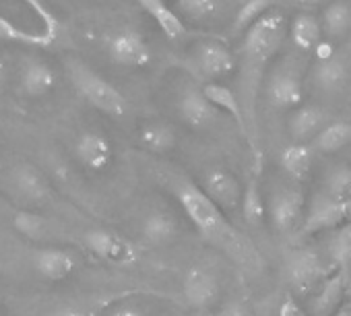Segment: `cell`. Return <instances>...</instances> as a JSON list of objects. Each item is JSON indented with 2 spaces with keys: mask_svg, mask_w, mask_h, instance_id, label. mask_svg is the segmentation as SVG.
Returning <instances> with one entry per match:
<instances>
[{
  "mask_svg": "<svg viewBox=\"0 0 351 316\" xmlns=\"http://www.w3.org/2000/svg\"><path fill=\"white\" fill-rule=\"evenodd\" d=\"M287 32H289L287 19L283 17V13L273 9L242 40V79H240L242 97L240 101L246 114V122L250 124L248 143L254 147L256 166H261V153L256 145V97H258V89L263 83V71L283 46Z\"/></svg>",
  "mask_w": 351,
  "mask_h": 316,
  "instance_id": "6da1fadb",
  "label": "cell"
},
{
  "mask_svg": "<svg viewBox=\"0 0 351 316\" xmlns=\"http://www.w3.org/2000/svg\"><path fill=\"white\" fill-rule=\"evenodd\" d=\"M173 195L176 201L182 207L184 215L189 217V221L197 228V232L213 242L215 246H223L232 256L236 254L238 258H242L244 250L246 252H254L252 246H244L248 242L242 240V236L232 228V223L228 221L226 213L211 201V197L203 191V186L191 182V180H180L173 186Z\"/></svg>",
  "mask_w": 351,
  "mask_h": 316,
  "instance_id": "7a4b0ae2",
  "label": "cell"
},
{
  "mask_svg": "<svg viewBox=\"0 0 351 316\" xmlns=\"http://www.w3.org/2000/svg\"><path fill=\"white\" fill-rule=\"evenodd\" d=\"M69 75H71L77 91L93 108H97L99 112L114 116V118H122L126 114V110H128L126 97L110 81H106L99 73H95L93 69H89L87 64H83L79 60H71Z\"/></svg>",
  "mask_w": 351,
  "mask_h": 316,
  "instance_id": "3957f363",
  "label": "cell"
},
{
  "mask_svg": "<svg viewBox=\"0 0 351 316\" xmlns=\"http://www.w3.org/2000/svg\"><path fill=\"white\" fill-rule=\"evenodd\" d=\"M285 277L293 293L306 297L314 293L326 279V269L322 267L318 252L310 248H298L291 250L285 258Z\"/></svg>",
  "mask_w": 351,
  "mask_h": 316,
  "instance_id": "277c9868",
  "label": "cell"
},
{
  "mask_svg": "<svg viewBox=\"0 0 351 316\" xmlns=\"http://www.w3.org/2000/svg\"><path fill=\"white\" fill-rule=\"evenodd\" d=\"M85 246L101 260L116 267H132L138 260V248L124 236L110 230H89L85 234Z\"/></svg>",
  "mask_w": 351,
  "mask_h": 316,
  "instance_id": "5b68a950",
  "label": "cell"
},
{
  "mask_svg": "<svg viewBox=\"0 0 351 316\" xmlns=\"http://www.w3.org/2000/svg\"><path fill=\"white\" fill-rule=\"evenodd\" d=\"M191 58H193L195 69L207 79V83L211 79H221V77L232 75L238 66L236 54L223 42H217V40L199 42L193 48Z\"/></svg>",
  "mask_w": 351,
  "mask_h": 316,
  "instance_id": "8992f818",
  "label": "cell"
},
{
  "mask_svg": "<svg viewBox=\"0 0 351 316\" xmlns=\"http://www.w3.org/2000/svg\"><path fill=\"white\" fill-rule=\"evenodd\" d=\"M269 217L277 232L289 234L304 223V193L293 186L275 191L269 199Z\"/></svg>",
  "mask_w": 351,
  "mask_h": 316,
  "instance_id": "52a82bcc",
  "label": "cell"
},
{
  "mask_svg": "<svg viewBox=\"0 0 351 316\" xmlns=\"http://www.w3.org/2000/svg\"><path fill=\"white\" fill-rule=\"evenodd\" d=\"M108 54L116 64L128 66V69H143L151 62V50L147 42L143 40L141 34L130 32V29L120 32L110 38Z\"/></svg>",
  "mask_w": 351,
  "mask_h": 316,
  "instance_id": "ba28073f",
  "label": "cell"
},
{
  "mask_svg": "<svg viewBox=\"0 0 351 316\" xmlns=\"http://www.w3.org/2000/svg\"><path fill=\"white\" fill-rule=\"evenodd\" d=\"M345 223H347L345 203H339L322 193V195L314 197V201L310 203L304 223H302V230H304V234H318L324 230H337Z\"/></svg>",
  "mask_w": 351,
  "mask_h": 316,
  "instance_id": "9c48e42d",
  "label": "cell"
},
{
  "mask_svg": "<svg viewBox=\"0 0 351 316\" xmlns=\"http://www.w3.org/2000/svg\"><path fill=\"white\" fill-rule=\"evenodd\" d=\"M203 191L223 213H234L242 207L244 189L240 186L238 178L226 170H211L203 178Z\"/></svg>",
  "mask_w": 351,
  "mask_h": 316,
  "instance_id": "30bf717a",
  "label": "cell"
},
{
  "mask_svg": "<svg viewBox=\"0 0 351 316\" xmlns=\"http://www.w3.org/2000/svg\"><path fill=\"white\" fill-rule=\"evenodd\" d=\"M221 293L217 277L201 267H193L184 275V297L197 310H209L217 304Z\"/></svg>",
  "mask_w": 351,
  "mask_h": 316,
  "instance_id": "8fae6325",
  "label": "cell"
},
{
  "mask_svg": "<svg viewBox=\"0 0 351 316\" xmlns=\"http://www.w3.org/2000/svg\"><path fill=\"white\" fill-rule=\"evenodd\" d=\"M347 293V279L345 271H337L335 275L326 277L320 287L314 291V297L308 304V316H335L341 310L343 297Z\"/></svg>",
  "mask_w": 351,
  "mask_h": 316,
  "instance_id": "7c38bea8",
  "label": "cell"
},
{
  "mask_svg": "<svg viewBox=\"0 0 351 316\" xmlns=\"http://www.w3.org/2000/svg\"><path fill=\"white\" fill-rule=\"evenodd\" d=\"M178 112L191 128H205L215 122L219 110L207 99L201 87H184L178 99Z\"/></svg>",
  "mask_w": 351,
  "mask_h": 316,
  "instance_id": "4fadbf2b",
  "label": "cell"
},
{
  "mask_svg": "<svg viewBox=\"0 0 351 316\" xmlns=\"http://www.w3.org/2000/svg\"><path fill=\"white\" fill-rule=\"evenodd\" d=\"M267 97L271 106L279 110H298L304 101V87L295 73L279 71L267 85Z\"/></svg>",
  "mask_w": 351,
  "mask_h": 316,
  "instance_id": "5bb4252c",
  "label": "cell"
},
{
  "mask_svg": "<svg viewBox=\"0 0 351 316\" xmlns=\"http://www.w3.org/2000/svg\"><path fill=\"white\" fill-rule=\"evenodd\" d=\"M75 153L79 157V162L93 170V172H99V170H106L112 162V145L110 141L99 134V132H83L79 138H77V145H75Z\"/></svg>",
  "mask_w": 351,
  "mask_h": 316,
  "instance_id": "9a60e30c",
  "label": "cell"
},
{
  "mask_svg": "<svg viewBox=\"0 0 351 316\" xmlns=\"http://www.w3.org/2000/svg\"><path fill=\"white\" fill-rule=\"evenodd\" d=\"M34 267L40 277L48 281H64L77 267V258L62 248H44L34 256Z\"/></svg>",
  "mask_w": 351,
  "mask_h": 316,
  "instance_id": "2e32d148",
  "label": "cell"
},
{
  "mask_svg": "<svg viewBox=\"0 0 351 316\" xmlns=\"http://www.w3.org/2000/svg\"><path fill=\"white\" fill-rule=\"evenodd\" d=\"M134 3L157 23L165 38L182 40L186 36V25L182 17L169 7L167 0H134Z\"/></svg>",
  "mask_w": 351,
  "mask_h": 316,
  "instance_id": "e0dca14e",
  "label": "cell"
},
{
  "mask_svg": "<svg viewBox=\"0 0 351 316\" xmlns=\"http://www.w3.org/2000/svg\"><path fill=\"white\" fill-rule=\"evenodd\" d=\"M201 89L207 95V99L219 112H223L230 118H234V122L238 124L240 132H244L246 138H248V122H246V114H244V108H242V101H240L238 93H234L228 85H221V83H215V81L205 83Z\"/></svg>",
  "mask_w": 351,
  "mask_h": 316,
  "instance_id": "ac0fdd59",
  "label": "cell"
},
{
  "mask_svg": "<svg viewBox=\"0 0 351 316\" xmlns=\"http://www.w3.org/2000/svg\"><path fill=\"white\" fill-rule=\"evenodd\" d=\"M322 36L324 34H322L320 19H316L312 13H298L291 19L287 32L289 42L302 52H314L316 46L322 42Z\"/></svg>",
  "mask_w": 351,
  "mask_h": 316,
  "instance_id": "d6986e66",
  "label": "cell"
},
{
  "mask_svg": "<svg viewBox=\"0 0 351 316\" xmlns=\"http://www.w3.org/2000/svg\"><path fill=\"white\" fill-rule=\"evenodd\" d=\"M326 126V114L322 108L316 106H300L289 118V134L295 143H304L314 136Z\"/></svg>",
  "mask_w": 351,
  "mask_h": 316,
  "instance_id": "ffe728a7",
  "label": "cell"
},
{
  "mask_svg": "<svg viewBox=\"0 0 351 316\" xmlns=\"http://www.w3.org/2000/svg\"><path fill=\"white\" fill-rule=\"evenodd\" d=\"M13 184L21 197H25L27 201H34V203H40V201L48 199V195H50L48 180L42 176L40 170H36L34 166H27V164H21L13 170Z\"/></svg>",
  "mask_w": 351,
  "mask_h": 316,
  "instance_id": "44dd1931",
  "label": "cell"
},
{
  "mask_svg": "<svg viewBox=\"0 0 351 316\" xmlns=\"http://www.w3.org/2000/svg\"><path fill=\"white\" fill-rule=\"evenodd\" d=\"M312 153H314L312 147H308L304 143H293L281 151V168L285 170V174L291 180L304 182V180H308V176L312 172V162H314Z\"/></svg>",
  "mask_w": 351,
  "mask_h": 316,
  "instance_id": "7402d4cb",
  "label": "cell"
},
{
  "mask_svg": "<svg viewBox=\"0 0 351 316\" xmlns=\"http://www.w3.org/2000/svg\"><path fill=\"white\" fill-rule=\"evenodd\" d=\"M322 34L328 40H341L351 29V5L347 0H332L322 11Z\"/></svg>",
  "mask_w": 351,
  "mask_h": 316,
  "instance_id": "603a6c76",
  "label": "cell"
},
{
  "mask_svg": "<svg viewBox=\"0 0 351 316\" xmlns=\"http://www.w3.org/2000/svg\"><path fill=\"white\" fill-rule=\"evenodd\" d=\"M56 83V75L54 71L40 60H32L23 66L21 73V89L29 95V97H40L46 95Z\"/></svg>",
  "mask_w": 351,
  "mask_h": 316,
  "instance_id": "cb8c5ba5",
  "label": "cell"
},
{
  "mask_svg": "<svg viewBox=\"0 0 351 316\" xmlns=\"http://www.w3.org/2000/svg\"><path fill=\"white\" fill-rule=\"evenodd\" d=\"M176 234H178V221L173 219V215H169L165 211L149 213L143 223V238L153 246L169 244L176 238Z\"/></svg>",
  "mask_w": 351,
  "mask_h": 316,
  "instance_id": "d4e9b609",
  "label": "cell"
},
{
  "mask_svg": "<svg viewBox=\"0 0 351 316\" xmlns=\"http://www.w3.org/2000/svg\"><path fill=\"white\" fill-rule=\"evenodd\" d=\"M240 211H242V217H244L248 228L258 230V228L265 226V219H267V213H269V205H267V201H265V197L261 193V186H258V182L254 178L244 189Z\"/></svg>",
  "mask_w": 351,
  "mask_h": 316,
  "instance_id": "484cf974",
  "label": "cell"
},
{
  "mask_svg": "<svg viewBox=\"0 0 351 316\" xmlns=\"http://www.w3.org/2000/svg\"><path fill=\"white\" fill-rule=\"evenodd\" d=\"M351 143V122H330L312 141V149L320 153H337Z\"/></svg>",
  "mask_w": 351,
  "mask_h": 316,
  "instance_id": "4316f807",
  "label": "cell"
},
{
  "mask_svg": "<svg viewBox=\"0 0 351 316\" xmlns=\"http://www.w3.org/2000/svg\"><path fill=\"white\" fill-rule=\"evenodd\" d=\"M273 9V0H246L232 21V36H246Z\"/></svg>",
  "mask_w": 351,
  "mask_h": 316,
  "instance_id": "83f0119b",
  "label": "cell"
},
{
  "mask_svg": "<svg viewBox=\"0 0 351 316\" xmlns=\"http://www.w3.org/2000/svg\"><path fill=\"white\" fill-rule=\"evenodd\" d=\"M347 79V69L345 64L332 56L328 60H320L314 66V83L322 89V91H337L345 85Z\"/></svg>",
  "mask_w": 351,
  "mask_h": 316,
  "instance_id": "f1b7e54d",
  "label": "cell"
},
{
  "mask_svg": "<svg viewBox=\"0 0 351 316\" xmlns=\"http://www.w3.org/2000/svg\"><path fill=\"white\" fill-rule=\"evenodd\" d=\"M141 145L151 153H167L176 147V132L167 124H149L141 130Z\"/></svg>",
  "mask_w": 351,
  "mask_h": 316,
  "instance_id": "f546056e",
  "label": "cell"
},
{
  "mask_svg": "<svg viewBox=\"0 0 351 316\" xmlns=\"http://www.w3.org/2000/svg\"><path fill=\"white\" fill-rule=\"evenodd\" d=\"M328 252L332 265L339 271H347L351 267V223H345L335 230Z\"/></svg>",
  "mask_w": 351,
  "mask_h": 316,
  "instance_id": "4dcf8cb0",
  "label": "cell"
},
{
  "mask_svg": "<svg viewBox=\"0 0 351 316\" xmlns=\"http://www.w3.org/2000/svg\"><path fill=\"white\" fill-rule=\"evenodd\" d=\"M324 195L345 203L351 199V166H337L324 182Z\"/></svg>",
  "mask_w": 351,
  "mask_h": 316,
  "instance_id": "1f68e13d",
  "label": "cell"
},
{
  "mask_svg": "<svg viewBox=\"0 0 351 316\" xmlns=\"http://www.w3.org/2000/svg\"><path fill=\"white\" fill-rule=\"evenodd\" d=\"M176 9L186 19L207 21L217 13L219 5H217V0H176Z\"/></svg>",
  "mask_w": 351,
  "mask_h": 316,
  "instance_id": "d6a6232c",
  "label": "cell"
},
{
  "mask_svg": "<svg viewBox=\"0 0 351 316\" xmlns=\"http://www.w3.org/2000/svg\"><path fill=\"white\" fill-rule=\"evenodd\" d=\"M13 226L21 236L29 240H40L46 234V219L32 211H17L13 217Z\"/></svg>",
  "mask_w": 351,
  "mask_h": 316,
  "instance_id": "836d02e7",
  "label": "cell"
},
{
  "mask_svg": "<svg viewBox=\"0 0 351 316\" xmlns=\"http://www.w3.org/2000/svg\"><path fill=\"white\" fill-rule=\"evenodd\" d=\"M0 40H5V42H34L32 36L23 34L17 25H13L3 15H0Z\"/></svg>",
  "mask_w": 351,
  "mask_h": 316,
  "instance_id": "e575fe53",
  "label": "cell"
},
{
  "mask_svg": "<svg viewBox=\"0 0 351 316\" xmlns=\"http://www.w3.org/2000/svg\"><path fill=\"white\" fill-rule=\"evenodd\" d=\"M279 316H308V312L298 304L293 295H285V300L279 306Z\"/></svg>",
  "mask_w": 351,
  "mask_h": 316,
  "instance_id": "d590c367",
  "label": "cell"
},
{
  "mask_svg": "<svg viewBox=\"0 0 351 316\" xmlns=\"http://www.w3.org/2000/svg\"><path fill=\"white\" fill-rule=\"evenodd\" d=\"M314 56H316V60H318V62H320V60H328V58H332V56H335V48H332V44L322 40V42L316 46Z\"/></svg>",
  "mask_w": 351,
  "mask_h": 316,
  "instance_id": "8d00e7d4",
  "label": "cell"
},
{
  "mask_svg": "<svg viewBox=\"0 0 351 316\" xmlns=\"http://www.w3.org/2000/svg\"><path fill=\"white\" fill-rule=\"evenodd\" d=\"M110 316H145L138 308H132V306H124V308H118L116 312H112Z\"/></svg>",
  "mask_w": 351,
  "mask_h": 316,
  "instance_id": "74e56055",
  "label": "cell"
},
{
  "mask_svg": "<svg viewBox=\"0 0 351 316\" xmlns=\"http://www.w3.org/2000/svg\"><path fill=\"white\" fill-rule=\"evenodd\" d=\"M289 3H293L298 7H318V5L330 3V0H289Z\"/></svg>",
  "mask_w": 351,
  "mask_h": 316,
  "instance_id": "f35d334b",
  "label": "cell"
},
{
  "mask_svg": "<svg viewBox=\"0 0 351 316\" xmlns=\"http://www.w3.org/2000/svg\"><path fill=\"white\" fill-rule=\"evenodd\" d=\"M223 316H250V314H248V310H244L242 306H232L230 310H226Z\"/></svg>",
  "mask_w": 351,
  "mask_h": 316,
  "instance_id": "ab89813d",
  "label": "cell"
},
{
  "mask_svg": "<svg viewBox=\"0 0 351 316\" xmlns=\"http://www.w3.org/2000/svg\"><path fill=\"white\" fill-rule=\"evenodd\" d=\"M52 316H85L81 310H75V308H62L58 312H54Z\"/></svg>",
  "mask_w": 351,
  "mask_h": 316,
  "instance_id": "60d3db41",
  "label": "cell"
},
{
  "mask_svg": "<svg viewBox=\"0 0 351 316\" xmlns=\"http://www.w3.org/2000/svg\"><path fill=\"white\" fill-rule=\"evenodd\" d=\"M5 85H7V66L3 60H0V91L5 89Z\"/></svg>",
  "mask_w": 351,
  "mask_h": 316,
  "instance_id": "b9f144b4",
  "label": "cell"
},
{
  "mask_svg": "<svg viewBox=\"0 0 351 316\" xmlns=\"http://www.w3.org/2000/svg\"><path fill=\"white\" fill-rule=\"evenodd\" d=\"M345 215H347V223H351V199L345 201Z\"/></svg>",
  "mask_w": 351,
  "mask_h": 316,
  "instance_id": "7bdbcfd3",
  "label": "cell"
},
{
  "mask_svg": "<svg viewBox=\"0 0 351 316\" xmlns=\"http://www.w3.org/2000/svg\"><path fill=\"white\" fill-rule=\"evenodd\" d=\"M347 293H351V281L347 283Z\"/></svg>",
  "mask_w": 351,
  "mask_h": 316,
  "instance_id": "ee69618b",
  "label": "cell"
},
{
  "mask_svg": "<svg viewBox=\"0 0 351 316\" xmlns=\"http://www.w3.org/2000/svg\"><path fill=\"white\" fill-rule=\"evenodd\" d=\"M349 5H351V0H349Z\"/></svg>",
  "mask_w": 351,
  "mask_h": 316,
  "instance_id": "f6af8a7d",
  "label": "cell"
},
{
  "mask_svg": "<svg viewBox=\"0 0 351 316\" xmlns=\"http://www.w3.org/2000/svg\"><path fill=\"white\" fill-rule=\"evenodd\" d=\"M167 3H169V0H167Z\"/></svg>",
  "mask_w": 351,
  "mask_h": 316,
  "instance_id": "bcb514c9",
  "label": "cell"
}]
</instances>
